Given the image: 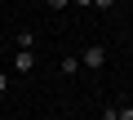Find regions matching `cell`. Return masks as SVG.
Instances as JSON below:
<instances>
[{
    "label": "cell",
    "instance_id": "6da1fadb",
    "mask_svg": "<svg viewBox=\"0 0 133 120\" xmlns=\"http://www.w3.org/2000/svg\"><path fill=\"white\" fill-rule=\"evenodd\" d=\"M107 67V45H89L80 53V71H102Z\"/></svg>",
    "mask_w": 133,
    "mask_h": 120
},
{
    "label": "cell",
    "instance_id": "7a4b0ae2",
    "mask_svg": "<svg viewBox=\"0 0 133 120\" xmlns=\"http://www.w3.org/2000/svg\"><path fill=\"white\" fill-rule=\"evenodd\" d=\"M36 62H40L36 49H14V71H36Z\"/></svg>",
    "mask_w": 133,
    "mask_h": 120
},
{
    "label": "cell",
    "instance_id": "3957f363",
    "mask_svg": "<svg viewBox=\"0 0 133 120\" xmlns=\"http://www.w3.org/2000/svg\"><path fill=\"white\" fill-rule=\"evenodd\" d=\"M14 45H18V49H36V45H40V31H31V27H22V31L14 36Z\"/></svg>",
    "mask_w": 133,
    "mask_h": 120
},
{
    "label": "cell",
    "instance_id": "277c9868",
    "mask_svg": "<svg viewBox=\"0 0 133 120\" xmlns=\"http://www.w3.org/2000/svg\"><path fill=\"white\" fill-rule=\"evenodd\" d=\"M58 71H62V76H80V58H76V53H62V58H58Z\"/></svg>",
    "mask_w": 133,
    "mask_h": 120
},
{
    "label": "cell",
    "instance_id": "5b68a950",
    "mask_svg": "<svg viewBox=\"0 0 133 120\" xmlns=\"http://www.w3.org/2000/svg\"><path fill=\"white\" fill-rule=\"evenodd\" d=\"M111 120H133V107H111Z\"/></svg>",
    "mask_w": 133,
    "mask_h": 120
},
{
    "label": "cell",
    "instance_id": "8992f818",
    "mask_svg": "<svg viewBox=\"0 0 133 120\" xmlns=\"http://www.w3.org/2000/svg\"><path fill=\"white\" fill-rule=\"evenodd\" d=\"M44 5H49L53 14H62V9H71V0H44Z\"/></svg>",
    "mask_w": 133,
    "mask_h": 120
},
{
    "label": "cell",
    "instance_id": "52a82bcc",
    "mask_svg": "<svg viewBox=\"0 0 133 120\" xmlns=\"http://www.w3.org/2000/svg\"><path fill=\"white\" fill-rule=\"evenodd\" d=\"M0 93H9V71H0Z\"/></svg>",
    "mask_w": 133,
    "mask_h": 120
},
{
    "label": "cell",
    "instance_id": "ba28073f",
    "mask_svg": "<svg viewBox=\"0 0 133 120\" xmlns=\"http://www.w3.org/2000/svg\"><path fill=\"white\" fill-rule=\"evenodd\" d=\"M93 9H115V0H93Z\"/></svg>",
    "mask_w": 133,
    "mask_h": 120
},
{
    "label": "cell",
    "instance_id": "9c48e42d",
    "mask_svg": "<svg viewBox=\"0 0 133 120\" xmlns=\"http://www.w3.org/2000/svg\"><path fill=\"white\" fill-rule=\"evenodd\" d=\"M71 5H76V9H93V0H71Z\"/></svg>",
    "mask_w": 133,
    "mask_h": 120
}]
</instances>
